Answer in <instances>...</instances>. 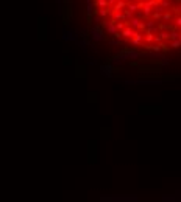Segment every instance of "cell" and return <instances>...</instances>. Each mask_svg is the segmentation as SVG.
<instances>
[{"instance_id":"cell-1","label":"cell","mask_w":181,"mask_h":202,"mask_svg":"<svg viewBox=\"0 0 181 202\" xmlns=\"http://www.w3.org/2000/svg\"><path fill=\"white\" fill-rule=\"evenodd\" d=\"M92 39H94V41H103V39H105V36H103V31H101L98 27L92 28Z\"/></svg>"},{"instance_id":"cell-2","label":"cell","mask_w":181,"mask_h":202,"mask_svg":"<svg viewBox=\"0 0 181 202\" xmlns=\"http://www.w3.org/2000/svg\"><path fill=\"white\" fill-rule=\"evenodd\" d=\"M125 6H126V0H117V2L111 6V10L113 11H123Z\"/></svg>"},{"instance_id":"cell-3","label":"cell","mask_w":181,"mask_h":202,"mask_svg":"<svg viewBox=\"0 0 181 202\" xmlns=\"http://www.w3.org/2000/svg\"><path fill=\"white\" fill-rule=\"evenodd\" d=\"M63 39H64V41H73L75 37H73V34H70V33H64Z\"/></svg>"},{"instance_id":"cell-4","label":"cell","mask_w":181,"mask_h":202,"mask_svg":"<svg viewBox=\"0 0 181 202\" xmlns=\"http://www.w3.org/2000/svg\"><path fill=\"white\" fill-rule=\"evenodd\" d=\"M103 70H105L106 73H109V75H111V70H113V67H111V65H109V67L106 65V67H103Z\"/></svg>"},{"instance_id":"cell-5","label":"cell","mask_w":181,"mask_h":202,"mask_svg":"<svg viewBox=\"0 0 181 202\" xmlns=\"http://www.w3.org/2000/svg\"><path fill=\"white\" fill-rule=\"evenodd\" d=\"M116 2H117V0H108V3H109V6H113V5H114Z\"/></svg>"}]
</instances>
